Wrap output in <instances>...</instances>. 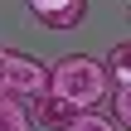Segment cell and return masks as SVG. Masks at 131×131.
<instances>
[{
  "label": "cell",
  "instance_id": "obj_1",
  "mask_svg": "<svg viewBox=\"0 0 131 131\" xmlns=\"http://www.w3.org/2000/svg\"><path fill=\"white\" fill-rule=\"evenodd\" d=\"M49 88L83 112V107H102V97L117 92V78H112L107 63H97V58H88V53H68V58L53 63V83H49Z\"/></svg>",
  "mask_w": 131,
  "mask_h": 131
},
{
  "label": "cell",
  "instance_id": "obj_2",
  "mask_svg": "<svg viewBox=\"0 0 131 131\" xmlns=\"http://www.w3.org/2000/svg\"><path fill=\"white\" fill-rule=\"evenodd\" d=\"M49 83H53V68H44L39 58H29V53H15V58H10V83H5V92L34 102V97L49 92Z\"/></svg>",
  "mask_w": 131,
  "mask_h": 131
},
{
  "label": "cell",
  "instance_id": "obj_3",
  "mask_svg": "<svg viewBox=\"0 0 131 131\" xmlns=\"http://www.w3.org/2000/svg\"><path fill=\"white\" fill-rule=\"evenodd\" d=\"M73 112H78V107H73V102H63L53 88H49L44 97H34V122H44V126H53V131L68 126V122H73Z\"/></svg>",
  "mask_w": 131,
  "mask_h": 131
},
{
  "label": "cell",
  "instance_id": "obj_4",
  "mask_svg": "<svg viewBox=\"0 0 131 131\" xmlns=\"http://www.w3.org/2000/svg\"><path fill=\"white\" fill-rule=\"evenodd\" d=\"M0 131H34V107L15 92H0Z\"/></svg>",
  "mask_w": 131,
  "mask_h": 131
},
{
  "label": "cell",
  "instance_id": "obj_5",
  "mask_svg": "<svg viewBox=\"0 0 131 131\" xmlns=\"http://www.w3.org/2000/svg\"><path fill=\"white\" fill-rule=\"evenodd\" d=\"M63 131H122L117 117H102V107H83V112H73V122Z\"/></svg>",
  "mask_w": 131,
  "mask_h": 131
},
{
  "label": "cell",
  "instance_id": "obj_6",
  "mask_svg": "<svg viewBox=\"0 0 131 131\" xmlns=\"http://www.w3.org/2000/svg\"><path fill=\"white\" fill-rule=\"evenodd\" d=\"M83 15H88V10H83V0H73V5L49 10V15H34V19H39L44 29H78V24H83Z\"/></svg>",
  "mask_w": 131,
  "mask_h": 131
},
{
  "label": "cell",
  "instance_id": "obj_7",
  "mask_svg": "<svg viewBox=\"0 0 131 131\" xmlns=\"http://www.w3.org/2000/svg\"><path fill=\"white\" fill-rule=\"evenodd\" d=\"M107 68H112V78H117V83H131V39L112 44V53H107Z\"/></svg>",
  "mask_w": 131,
  "mask_h": 131
},
{
  "label": "cell",
  "instance_id": "obj_8",
  "mask_svg": "<svg viewBox=\"0 0 131 131\" xmlns=\"http://www.w3.org/2000/svg\"><path fill=\"white\" fill-rule=\"evenodd\" d=\"M112 117L131 126V83H117V92H112Z\"/></svg>",
  "mask_w": 131,
  "mask_h": 131
},
{
  "label": "cell",
  "instance_id": "obj_9",
  "mask_svg": "<svg viewBox=\"0 0 131 131\" xmlns=\"http://www.w3.org/2000/svg\"><path fill=\"white\" fill-rule=\"evenodd\" d=\"M63 5H73V0H29L34 15H49V10H63Z\"/></svg>",
  "mask_w": 131,
  "mask_h": 131
},
{
  "label": "cell",
  "instance_id": "obj_10",
  "mask_svg": "<svg viewBox=\"0 0 131 131\" xmlns=\"http://www.w3.org/2000/svg\"><path fill=\"white\" fill-rule=\"evenodd\" d=\"M10 58H15V53L0 49V92H5V83H10Z\"/></svg>",
  "mask_w": 131,
  "mask_h": 131
},
{
  "label": "cell",
  "instance_id": "obj_11",
  "mask_svg": "<svg viewBox=\"0 0 131 131\" xmlns=\"http://www.w3.org/2000/svg\"><path fill=\"white\" fill-rule=\"evenodd\" d=\"M126 15H131V5H126Z\"/></svg>",
  "mask_w": 131,
  "mask_h": 131
}]
</instances>
